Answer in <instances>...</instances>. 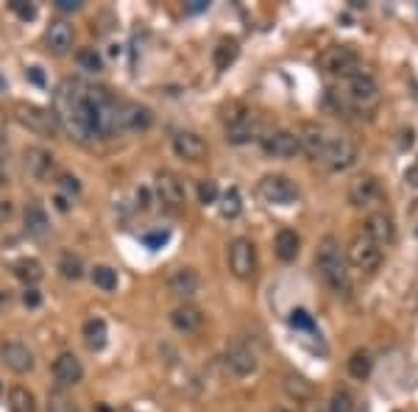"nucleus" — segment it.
I'll list each match as a JSON object with an SVG mask.
<instances>
[{
    "mask_svg": "<svg viewBox=\"0 0 418 412\" xmlns=\"http://www.w3.org/2000/svg\"><path fill=\"white\" fill-rule=\"evenodd\" d=\"M53 117L75 142L95 140L93 114H90V84L81 78H64L53 92Z\"/></svg>",
    "mask_w": 418,
    "mask_h": 412,
    "instance_id": "nucleus-1",
    "label": "nucleus"
},
{
    "mask_svg": "<svg viewBox=\"0 0 418 412\" xmlns=\"http://www.w3.org/2000/svg\"><path fill=\"white\" fill-rule=\"evenodd\" d=\"M315 268L321 273V279L329 284V290L334 296H349L352 293V276H349V265L346 257L341 251V242L334 237H323L315 254Z\"/></svg>",
    "mask_w": 418,
    "mask_h": 412,
    "instance_id": "nucleus-2",
    "label": "nucleus"
},
{
    "mask_svg": "<svg viewBox=\"0 0 418 412\" xmlns=\"http://www.w3.org/2000/svg\"><path fill=\"white\" fill-rule=\"evenodd\" d=\"M117 98L106 90V87H93L90 84V114H93V129H95V137H117L120 129H117Z\"/></svg>",
    "mask_w": 418,
    "mask_h": 412,
    "instance_id": "nucleus-3",
    "label": "nucleus"
},
{
    "mask_svg": "<svg viewBox=\"0 0 418 412\" xmlns=\"http://www.w3.org/2000/svg\"><path fill=\"white\" fill-rule=\"evenodd\" d=\"M332 95H338L341 103H346V106L371 109L376 101H380V84L373 81V75L360 70V73L343 78V92H332Z\"/></svg>",
    "mask_w": 418,
    "mask_h": 412,
    "instance_id": "nucleus-4",
    "label": "nucleus"
},
{
    "mask_svg": "<svg viewBox=\"0 0 418 412\" xmlns=\"http://www.w3.org/2000/svg\"><path fill=\"white\" fill-rule=\"evenodd\" d=\"M14 117L20 126H25L28 131L42 134V137H53L59 129L53 112L45 106H36V103H14Z\"/></svg>",
    "mask_w": 418,
    "mask_h": 412,
    "instance_id": "nucleus-5",
    "label": "nucleus"
},
{
    "mask_svg": "<svg viewBox=\"0 0 418 412\" xmlns=\"http://www.w3.org/2000/svg\"><path fill=\"white\" fill-rule=\"evenodd\" d=\"M321 67H323L329 75L349 78V75L360 73V53H357L352 45H332V48L323 51Z\"/></svg>",
    "mask_w": 418,
    "mask_h": 412,
    "instance_id": "nucleus-6",
    "label": "nucleus"
},
{
    "mask_svg": "<svg viewBox=\"0 0 418 412\" xmlns=\"http://www.w3.org/2000/svg\"><path fill=\"white\" fill-rule=\"evenodd\" d=\"M318 162L332 173H343V170H349L357 164V148L346 137H329V145H326V151L321 153Z\"/></svg>",
    "mask_w": 418,
    "mask_h": 412,
    "instance_id": "nucleus-7",
    "label": "nucleus"
},
{
    "mask_svg": "<svg viewBox=\"0 0 418 412\" xmlns=\"http://www.w3.org/2000/svg\"><path fill=\"white\" fill-rule=\"evenodd\" d=\"M260 195H262V201H268L273 206H290L299 201V187H296V181H290L282 173H271V176L260 179Z\"/></svg>",
    "mask_w": 418,
    "mask_h": 412,
    "instance_id": "nucleus-8",
    "label": "nucleus"
},
{
    "mask_svg": "<svg viewBox=\"0 0 418 412\" xmlns=\"http://www.w3.org/2000/svg\"><path fill=\"white\" fill-rule=\"evenodd\" d=\"M229 270L237 279H251L257 273V248L248 237H237L229 245Z\"/></svg>",
    "mask_w": 418,
    "mask_h": 412,
    "instance_id": "nucleus-9",
    "label": "nucleus"
},
{
    "mask_svg": "<svg viewBox=\"0 0 418 412\" xmlns=\"http://www.w3.org/2000/svg\"><path fill=\"white\" fill-rule=\"evenodd\" d=\"M151 126H153V112L145 103H137V101H120L117 103V129H120V134L145 131Z\"/></svg>",
    "mask_w": 418,
    "mask_h": 412,
    "instance_id": "nucleus-10",
    "label": "nucleus"
},
{
    "mask_svg": "<svg viewBox=\"0 0 418 412\" xmlns=\"http://www.w3.org/2000/svg\"><path fill=\"white\" fill-rule=\"evenodd\" d=\"M349 262L357 268V270H365V273H373L382 262V248L376 242H371L362 231L349 242Z\"/></svg>",
    "mask_w": 418,
    "mask_h": 412,
    "instance_id": "nucleus-11",
    "label": "nucleus"
},
{
    "mask_svg": "<svg viewBox=\"0 0 418 412\" xmlns=\"http://www.w3.org/2000/svg\"><path fill=\"white\" fill-rule=\"evenodd\" d=\"M223 362H226V368L232 370L234 376H251V374L257 370V365H260L257 351L251 348L248 343H243V340H232V343L226 346Z\"/></svg>",
    "mask_w": 418,
    "mask_h": 412,
    "instance_id": "nucleus-12",
    "label": "nucleus"
},
{
    "mask_svg": "<svg viewBox=\"0 0 418 412\" xmlns=\"http://www.w3.org/2000/svg\"><path fill=\"white\" fill-rule=\"evenodd\" d=\"M262 151L273 159H290V156H296L302 151L299 145V134H293V131H284V129H276V131H265L262 140H260Z\"/></svg>",
    "mask_w": 418,
    "mask_h": 412,
    "instance_id": "nucleus-13",
    "label": "nucleus"
},
{
    "mask_svg": "<svg viewBox=\"0 0 418 412\" xmlns=\"http://www.w3.org/2000/svg\"><path fill=\"white\" fill-rule=\"evenodd\" d=\"M0 362H3L12 374L23 376V374H31L34 370V351L20 340H9L0 346Z\"/></svg>",
    "mask_w": 418,
    "mask_h": 412,
    "instance_id": "nucleus-14",
    "label": "nucleus"
},
{
    "mask_svg": "<svg viewBox=\"0 0 418 412\" xmlns=\"http://www.w3.org/2000/svg\"><path fill=\"white\" fill-rule=\"evenodd\" d=\"M156 195L164 206H171V209H179V206L187 201L184 181L173 170H159L156 173Z\"/></svg>",
    "mask_w": 418,
    "mask_h": 412,
    "instance_id": "nucleus-15",
    "label": "nucleus"
},
{
    "mask_svg": "<svg viewBox=\"0 0 418 412\" xmlns=\"http://www.w3.org/2000/svg\"><path fill=\"white\" fill-rule=\"evenodd\" d=\"M382 201V187L376 181V176H360L349 187V203L357 209H368V206Z\"/></svg>",
    "mask_w": 418,
    "mask_h": 412,
    "instance_id": "nucleus-16",
    "label": "nucleus"
},
{
    "mask_svg": "<svg viewBox=\"0 0 418 412\" xmlns=\"http://www.w3.org/2000/svg\"><path fill=\"white\" fill-rule=\"evenodd\" d=\"M362 234H365L371 242L380 245V248H385V245H391L393 237H396L393 218H391L388 212H373V215H368V220L362 223Z\"/></svg>",
    "mask_w": 418,
    "mask_h": 412,
    "instance_id": "nucleus-17",
    "label": "nucleus"
},
{
    "mask_svg": "<svg viewBox=\"0 0 418 412\" xmlns=\"http://www.w3.org/2000/svg\"><path fill=\"white\" fill-rule=\"evenodd\" d=\"M51 374H53V382H56L59 387H70V385H78V382H81L84 368H81V362H78L75 354L64 351V354H59V357L53 359Z\"/></svg>",
    "mask_w": 418,
    "mask_h": 412,
    "instance_id": "nucleus-18",
    "label": "nucleus"
},
{
    "mask_svg": "<svg viewBox=\"0 0 418 412\" xmlns=\"http://www.w3.org/2000/svg\"><path fill=\"white\" fill-rule=\"evenodd\" d=\"M299 145H302V151H304L310 159L318 162L321 153H323L326 145H329V134H326L323 126H318V123H304L302 131H299Z\"/></svg>",
    "mask_w": 418,
    "mask_h": 412,
    "instance_id": "nucleus-19",
    "label": "nucleus"
},
{
    "mask_svg": "<svg viewBox=\"0 0 418 412\" xmlns=\"http://www.w3.org/2000/svg\"><path fill=\"white\" fill-rule=\"evenodd\" d=\"M23 164H25V170H28V176H34V179H48L51 173H53V168H56V159H53V153L51 151H45V148H25V153H23Z\"/></svg>",
    "mask_w": 418,
    "mask_h": 412,
    "instance_id": "nucleus-20",
    "label": "nucleus"
},
{
    "mask_svg": "<svg viewBox=\"0 0 418 412\" xmlns=\"http://www.w3.org/2000/svg\"><path fill=\"white\" fill-rule=\"evenodd\" d=\"M173 153L184 162H201L206 156V142L195 131H179L173 137Z\"/></svg>",
    "mask_w": 418,
    "mask_h": 412,
    "instance_id": "nucleus-21",
    "label": "nucleus"
},
{
    "mask_svg": "<svg viewBox=\"0 0 418 412\" xmlns=\"http://www.w3.org/2000/svg\"><path fill=\"white\" fill-rule=\"evenodd\" d=\"M73 39H75V31H73V25L64 23V20L51 23V28H48V34H45L48 51H51L53 56H64V53L73 48Z\"/></svg>",
    "mask_w": 418,
    "mask_h": 412,
    "instance_id": "nucleus-22",
    "label": "nucleus"
},
{
    "mask_svg": "<svg viewBox=\"0 0 418 412\" xmlns=\"http://www.w3.org/2000/svg\"><path fill=\"white\" fill-rule=\"evenodd\" d=\"M171 323H173L176 332L193 335V332H198V329L204 326V312L198 307H193V304H182V307H176L171 312Z\"/></svg>",
    "mask_w": 418,
    "mask_h": 412,
    "instance_id": "nucleus-23",
    "label": "nucleus"
},
{
    "mask_svg": "<svg viewBox=\"0 0 418 412\" xmlns=\"http://www.w3.org/2000/svg\"><path fill=\"white\" fill-rule=\"evenodd\" d=\"M167 287H171V293L179 296V298H193L201 287V279L193 268H179L171 279H167Z\"/></svg>",
    "mask_w": 418,
    "mask_h": 412,
    "instance_id": "nucleus-24",
    "label": "nucleus"
},
{
    "mask_svg": "<svg viewBox=\"0 0 418 412\" xmlns=\"http://www.w3.org/2000/svg\"><path fill=\"white\" fill-rule=\"evenodd\" d=\"M23 226H25V234H28V237H45V234L51 231L48 212L42 209L39 203H28L25 212H23Z\"/></svg>",
    "mask_w": 418,
    "mask_h": 412,
    "instance_id": "nucleus-25",
    "label": "nucleus"
},
{
    "mask_svg": "<svg viewBox=\"0 0 418 412\" xmlns=\"http://www.w3.org/2000/svg\"><path fill=\"white\" fill-rule=\"evenodd\" d=\"M273 251H276V257L282 262H293V259L299 257V251H302V237L293 229H282L276 234V240H273Z\"/></svg>",
    "mask_w": 418,
    "mask_h": 412,
    "instance_id": "nucleus-26",
    "label": "nucleus"
},
{
    "mask_svg": "<svg viewBox=\"0 0 418 412\" xmlns=\"http://www.w3.org/2000/svg\"><path fill=\"white\" fill-rule=\"evenodd\" d=\"M81 335H84V343H87L93 351H101V348L106 346V337H109L106 320H103V318H90V320H84Z\"/></svg>",
    "mask_w": 418,
    "mask_h": 412,
    "instance_id": "nucleus-27",
    "label": "nucleus"
},
{
    "mask_svg": "<svg viewBox=\"0 0 418 412\" xmlns=\"http://www.w3.org/2000/svg\"><path fill=\"white\" fill-rule=\"evenodd\" d=\"M12 270H14V276H17L25 287H36V284L42 281V276H45V270H42V265H39L36 259H17V262L12 265Z\"/></svg>",
    "mask_w": 418,
    "mask_h": 412,
    "instance_id": "nucleus-28",
    "label": "nucleus"
},
{
    "mask_svg": "<svg viewBox=\"0 0 418 412\" xmlns=\"http://www.w3.org/2000/svg\"><path fill=\"white\" fill-rule=\"evenodd\" d=\"M237 53H240L237 39H221L218 48L212 51V62H215V67H218V70H229V67L234 64Z\"/></svg>",
    "mask_w": 418,
    "mask_h": 412,
    "instance_id": "nucleus-29",
    "label": "nucleus"
},
{
    "mask_svg": "<svg viewBox=\"0 0 418 412\" xmlns=\"http://www.w3.org/2000/svg\"><path fill=\"white\" fill-rule=\"evenodd\" d=\"M9 412H36V398L28 387H12L9 390Z\"/></svg>",
    "mask_w": 418,
    "mask_h": 412,
    "instance_id": "nucleus-30",
    "label": "nucleus"
},
{
    "mask_svg": "<svg viewBox=\"0 0 418 412\" xmlns=\"http://www.w3.org/2000/svg\"><path fill=\"white\" fill-rule=\"evenodd\" d=\"M218 201H221V203H218V206H221V215L229 218V220L237 218V215L243 212V198H240V190H237V187H229Z\"/></svg>",
    "mask_w": 418,
    "mask_h": 412,
    "instance_id": "nucleus-31",
    "label": "nucleus"
},
{
    "mask_svg": "<svg viewBox=\"0 0 418 412\" xmlns=\"http://www.w3.org/2000/svg\"><path fill=\"white\" fill-rule=\"evenodd\" d=\"M371 368H373V359H371V354L368 351H354L352 357H349V374L354 376V379H368L371 376Z\"/></svg>",
    "mask_w": 418,
    "mask_h": 412,
    "instance_id": "nucleus-32",
    "label": "nucleus"
},
{
    "mask_svg": "<svg viewBox=\"0 0 418 412\" xmlns=\"http://www.w3.org/2000/svg\"><path fill=\"white\" fill-rule=\"evenodd\" d=\"M93 284L101 287L103 293H114L117 290V270L109 265H95L93 268Z\"/></svg>",
    "mask_w": 418,
    "mask_h": 412,
    "instance_id": "nucleus-33",
    "label": "nucleus"
},
{
    "mask_svg": "<svg viewBox=\"0 0 418 412\" xmlns=\"http://www.w3.org/2000/svg\"><path fill=\"white\" fill-rule=\"evenodd\" d=\"M75 62L81 64V70H87V73H101L103 70V56L95 48H81L75 53Z\"/></svg>",
    "mask_w": 418,
    "mask_h": 412,
    "instance_id": "nucleus-34",
    "label": "nucleus"
},
{
    "mask_svg": "<svg viewBox=\"0 0 418 412\" xmlns=\"http://www.w3.org/2000/svg\"><path fill=\"white\" fill-rule=\"evenodd\" d=\"M59 273H62L64 279H70V281H78V279L84 276V262H81V257H75V254H62V259H59Z\"/></svg>",
    "mask_w": 418,
    "mask_h": 412,
    "instance_id": "nucleus-35",
    "label": "nucleus"
},
{
    "mask_svg": "<svg viewBox=\"0 0 418 412\" xmlns=\"http://www.w3.org/2000/svg\"><path fill=\"white\" fill-rule=\"evenodd\" d=\"M48 412H81V409L64 390H53L48 393Z\"/></svg>",
    "mask_w": 418,
    "mask_h": 412,
    "instance_id": "nucleus-36",
    "label": "nucleus"
},
{
    "mask_svg": "<svg viewBox=\"0 0 418 412\" xmlns=\"http://www.w3.org/2000/svg\"><path fill=\"white\" fill-rule=\"evenodd\" d=\"M251 114H254V112H251L248 106H243V103H229V106H223V126H226V129H234V126H240L243 120H248Z\"/></svg>",
    "mask_w": 418,
    "mask_h": 412,
    "instance_id": "nucleus-37",
    "label": "nucleus"
},
{
    "mask_svg": "<svg viewBox=\"0 0 418 412\" xmlns=\"http://www.w3.org/2000/svg\"><path fill=\"white\" fill-rule=\"evenodd\" d=\"M284 390L293 396V398H299V401H307L312 396V385L304 382L302 376H287L284 379Z\"/></svg>",
    "mask_w": 418,
    "mask_h": 412,
    "instance_id": "nucleus-38",
    "label": "nucleus"
},
{
    "mask_svg": "<svg viewBox=\"0 0 418 412\" xmlns=\"http://www.w3.org/2000/svg\"><path fill=\"white\" fill-rule=\"evenodd\" d=\"M329 412H354V396L349 390H334L329 398Z\"/></svg>",
    "mask_w": 418,
    "mask_h": 412,
    "instance_id": "nucleus-39",
    "label": "nucleus"
},
{
    "mask_svg": "<svg viewBox=\"0 0 418 412\" xmlns=\"http://www.w3.org/2000/svg\"><path fill=\"white\" fill-rule=\"evenodd\" d=\"M218 198H221V192H218V184H215L212 179H204V181H198V201H201L204 206H209V203H218Z\"/></svg>",
    "mask_w": 418,
    "mask_h": 412,
    "instance_id": "nucleus-40",
    "label": "nucleus"
},
{
    "mask_svg": "<svg viewBox=\"0 0 418 412\" xmlns=\"http://www.w3.org/2000/svg\"><path fill=\"white\" fill-rule=\"evenodd\" d=\"M290 326L302 329V332H312V329H315L310 312H304V309H293V312H290Z\"/></svg>",
    "mask_w": 418,
    "mask_h": 412,
    "instance_id": "nucleus-41",
    "label": "nucleus"
},
{
    "mask_svg": "<svg viewBox=\"0 0 418 412\" xmlns=\"http://www.w3.org/2000/svg\"><path fill=\"white\" fill-rule=\"evenodd\" d=\"M9 9H12L20 20H34V17H36V6H34V3H25V0H9Z\"/></svg>",
    "mask_w": 418,
    "mask_h": 412,
    "instance_id": "nucleus-42",
    "label": "nucleus"
},
{
    "mask_svg": "<svg viewBox=\"0 0 418 412\" xmlns=\"http://www.w3.org/2000/svg\"><path fill=\"white\" fill-rule=\"evenodd\" d=\"M167 240H171V231H151V234L143 237V242L148 245V248H162Z\"/></svg>",
    "mask_w": 418,
    "mask_h": 412,
    "instance_id": "nucleus-43",
    "label": "nucleus"
},
{
    "mask_svg": "<svg viewBox=\"0 0 418 412\" xmlns=\"http://www.w3.org/2000/svg\"><path fill=\"white\" fill-rule=\"evenodd\" d=\"M59 184H62V190H64L67 195H78V192H81L78 179H75V176H70V173H64V176L59 179Z\"/></svg>",
    "mask_w": 418,
    "mask_h": 412,
    "instance_id": "nucleus-44",
    "label": "nucleus"
},
{
    "mask_svg": "<svg viewBox=\"0 0 418 412\" xmlns=\"http://www.w3.org/2000/svg\"><path fill=\"white\" fill-rule=\"evenodd\" d=\"M23 304H25V307H31V309L42 304V296H39L36 287H25V290H23Z\"/></svg>",
    "mask_w": 418,
    "mask_h": 412,
    "instance_id": "nucleus-45",
    "label": "nucleus"
},
{
    "mask_svg": "<svg viewBox=\"0 0 418 412\" xmlns=\"http://www.w3.org/2000/svg\"><path fill=\"white\" fill-rule=\"evenodd\" d=\"M12 215H14V201H9V198H0V223L12 220Z\"/></svg>",
    "mask_w": 418,
    "mask_h": 412,
    "instance_id": "nucleus-46",
    "label": "nucleus"
},
{
    "mask_svg": "<svg viewBox=\"0 0 418 412\" xmlns=\"http://www.w3.org/2000/svg\"><path fill=\"white\" fill-rule=\"evenodd\" d=\"M84 3L81 0H56V9H62V12H78Z\"/></svg>",
    "mask_w": 418,
    "mask_h": 412,
    "instance_id": "nucleus-47",
    "label": "nucleus"
},
{
    "mask_svg": "<svg viewBox=\"0 0 418 412\" xmlns=\"http://www.w3.org/2000/svg\"><path fill=\"white\" fill-rule=\"evenodd\" d=\"M28 78L34 81V84H39V87L45 84V75H42V70H39V67H31V70H28Z\"/></svg>",
    "mask_w": 418,
    "mask_h": 412,
    "instance_id": "nucleus-48",
    "label": "nucleus"
},
{
    "mask_svg": "<svg viewBox=\"0 0 418 412\" xmlns=\"http://www.w3.org/2000/svg\"><path fill=\"white\" fill-rule=\"evenodd\" d=\"M209 9V3H206V0H190V6H187V12H206Z\"/></svg>",
    "mask_w": 418,
    "mask_h": 412,
    "instance_id": "nucleus-49",
    "label": "nucleus"
},
{
    "mask_svg": "<svg viewBox=\"0 0 418 412\" xmlns=\"http://www.w3.org/2000/svg\"><path fill=\"white\" fill-rule=\"evenodd\" d=\"M404 179H407L410 187H418V168H410V170L404 173Z\"/></svg>",
    "mask_w": 418,
    "mask_h": 412,
    "instance_id": "nucleus-50",
    "label": "nucleus"
},
{
    "mask_svg": "<svg viewBox=\"0 0 418 412\" xmlns=\"http://www.w3.org/2000/svg\"><path fill=\"white\" fill-rule=\"evenodd\" d=\"M56 206H59L62 212H67V209H70V203H67V198H64V195H56Z\"/></svg>",
    "mask_w": 418,
    "mask_h": 412,
    "instance_id": "nucleus-51",
    "label": "nucleus"
},
{
    "mask_svg": "<svg viewBox=\"0 0 418 412\" xmlns=\"http://www.w3.org/2000/svg\"><path fill=\"white\" fill-rule=\"evenodd\" d=\"M98 412H134V409H109V407H101Z\"/></svg>",
    "mask_w": 418,
    "mask_h": 412,
    "instance_id": "nucleus-52",
    "label": "nucleus"
},
{
    "mask_svg": "<svg viewBox=\"0 0 418 412\" xmlns=\"http://www.w3.org/2000/svg\"><path fill=\"white\" fill-rule=\"evenodd\" d=\"M0 131H3V114H0Z\"/></svg>",
    "mask_w": 418,
    "mask_h": 412,
    "instance_id": "nucleus-53",
    "label": "nucleus"
},
{
    "mask_svg": "<svg viewBox=\"0 0 418 412\" xmlns=\"http://www.w3.org/2000/svg\"><path fill=\"white\" fill-rule=\"evenodd\" d=\"M273 412H287V409H273Z\"/></svg>",
    "mask_w": 418,
    "mask_h": 412,
    "instance_id": "nucleus-54",
    "label": "nucleus"
},
{
    "mask_svg": "<svg viewBox=\"0 0 418 412\" xmlns=\"http://www.w3.org/2000/svg\"><path fill=\"white\" fill-rule=\"evenodd\" d=\"M0 90H3V81H0Z\"/></svg>",
    "mask_w": 418,
    "mask_h": 412,
    "instance_id": "nucleus-55",
    "label": "nucleus"
}]
</instances>
